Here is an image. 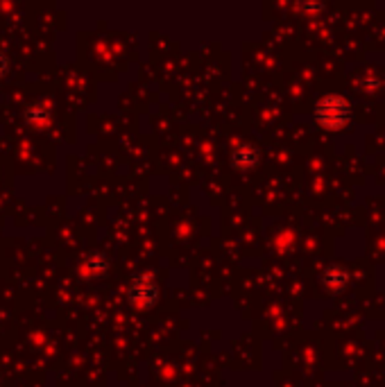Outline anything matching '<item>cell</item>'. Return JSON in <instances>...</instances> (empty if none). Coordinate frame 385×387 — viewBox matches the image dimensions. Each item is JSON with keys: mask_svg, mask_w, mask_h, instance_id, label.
<instances>
[{"mask_svg": "<svg viewBox=\"0 0 385 387\" xmlns=\"http://www.w3.org/2000/svg\"><path fill=\"white\" fill-rule=\"evenodd\" d=\"M349 116H352V107L349 102L340 96H327L318 102L315 107V118L324 129H340L349 123Z\"/></svg>", "mask_w": 385, "mask_h": 387, "instance_id": "obj_1", "label": "cell"}, {"mask_svg": "<svg viewBox=\"0 0 385 387\" xmlns=\"http://www.w3.org/2000/svg\"><path fill=\"white\" fill-rule=\"evenodd\" d=\"M127 297H130V301L136 308L145 311V308H150L154 301H157V297H159L157 283H154V279L150 277V274H141V277H136L132 281Z\"/></svg>", "mask_w": 385, "mask_h": 387, "instance_id": "obj_2", "label": "cell"}, {"mask_svg": "<svg viewBox=\"0 0 385 387\" xmlns=\"http://www.w3.org/2000/svg\"><path fill=\"white\" fill-rule=\"evenodd\" d=\"M231 161H234L236 168H252L256 166V161H259V152H256L252 145H238V148L234 150V154H231Z\"/></svg>", "mask_w": 385, "mask_h": 387, "instance_id": "obj_3", "label": "cell"}, {"mask_svg": "<svg viewBox=\"0 0 385 387\" xmlns=\"http://www.w3.org/2000/svg\"><path fill=\"white\" fill-rule=\"evenodd\" d=\"M107 268H109L107 256L96 252V254L87 256V261H84V265H82V274H87V277H98V274H105Z\"/></svg>", "mask_w": 385, "mask_h": 387, "instance_id": "obj_4", "label": "cell"}, {"mask_svg": "<svg viewBox=\"0 0 385 387\" xmlns=\"http://www.w3.org/2000/svg\"><path fill=\"white\" fill-rule=\"evenodd\" d=\"M345 281H347V274L340 270H327V274H324V283H327V288L331 290H340L345 286Z\"/></svg>", "mask_w": 385, "mask_h": 387, "instance_id": "obj_5", "label": "cell"}, {"mask_svg": "<svg viewBox=\"0 0 385 387\" xmlns=\"http://www.w3.org/2000/svg\"><path fill=\"white\" fill-rule=\"evenodd\" d=\"M25 118H28V123H32V125H44L46 120H48V114L44 109H39V107H32V109H28L25 111Z\"/></svg>", "mask_w": 385, "mask_h": 387, "instance_id": "obj_6", "label": "cell"}, {"mask_svg": "<svg viewBox=\"0 0 385 387\" xmlns=\"http://www.w3.org/2000/svg\"><path fill=\"white\" fill-rule=\"evenodd\" d=\"M5 71H7V57L0 55V75H3Z\"/></svg>", "mask_w": 385, "mask_h": 387, "instance_id": "obj_7", "label": "cell"}]
</instances>
